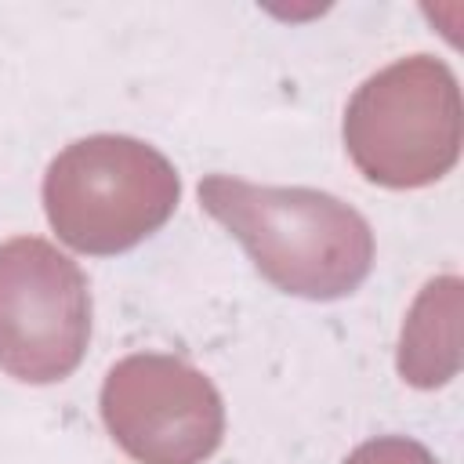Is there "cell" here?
Masks as SVG:
<instances>
[{"label":"cell","instance_id":"8992f818","mask_svg":"<svg viewBox=\"0 0 464 464\" xmlns=\"http://www.w3.org/2000/svg\"><path fill=\"white\" fill-rule=\"evenodd\" d=\"M344 464H435V457L413 439L384 435V439H370L355 446Z\"/></svg>","mask_w":464,"mask_h":464},{"label":"cell","instance_id":"3957f363","mask_svg":"<svg viewBox=\"0 0 464 464\" xmlns=\"http://www.w3.org/2000/svg\"><path fill=\"white\" fill-rule=\"evenodd\" d=\"M344 149L373 185L439 181L460 156V87L450 65L410 54L373 72L348 102Z\"/></svg>","mask_w":464,"mask_h":464},{"label":"cell","instance_id":"5b68a950","mask_svg":"<svg viewBox=\"0 0 464 464\" xmlns=\"http://www.w3.org/2000/svg\"><path fill=\"white\" fill-rule=\"evenodd\" d=\"M102 417L138 464H203L225 435L218 388L185 359L156 352L127 355L105 373Z\"/></svg>","mask_w":464,"mask_h":464},{"label":"cell","instance_id":"7a4b0ae2","mask_svg":"<svg viewBox=\"0 0 464 464\" xmlns=\"http://www.w3.org/2000/svg\"><path fill=\"white\" fill-rule=\"evenodd\" d=\"M178 192L170 160L127 134L80 138L44 174L47 221L80 254L130 250L174 214Z\"/></svg>","mask_w":464,"mask_h":464},{"label":"cell","instance_id":"6da1fadb","mask_svg":"<svg viewBox=\"0 0 464 464\" xmlns=\"http://www.w3.org/2000/svg\"><path fill=\"white\" fill-rule=\"evenodd\" d=\"M199 203L283 294L334 301L370 276L373 232L355 207L330 192L210 174L199 181Z\"/></svg>","mask_w":464,"mask_h":464},{"label":"cell","instance_id":"277c9868","mask_svg":"<svg viewBox=\"0 0 464 464\" xmlns=\"http://www.w3.org/2000/svg\"><path fill=\"white\" fill-rule=\"evenodd\" d=\"M91 341V290L47 239L0 243V370L25 384L69 377Z\"/></svg>","mask_w":464,"mask_h":464}]
</instances>
